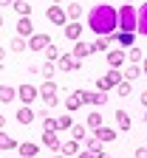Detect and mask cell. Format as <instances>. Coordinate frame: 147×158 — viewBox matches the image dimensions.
Wrapping results in <instances>:
<instances>
[{
	"instance_id": "cell-11",
	"label": "cell",
	"mask_w": 147,
	"mask_h": 158,
	"mask_svg": "<svg viewBox=\"0 0 147 158\" xmlns=\"http://www.w3.org/2000/svg\"><path fill=\"white\" fill-rule=\"evenodd\" d=\"M14 118H17V122L23 124V127H28V124H34V118H37V110H34L31 105H23V107H20V110L14 113Z\"/></svg>"
},
{
	"instance_id": "cell-1",
	"label": "cell",
	"mask_w": 147,
	"mask_h": 158,
	"mask_svg": "<svg viewBox=\"0 0 147 158\" xmlns=\"http://www.w3.org/2000/svg\"><path fill=\"white\" fill-rule=\"evenodd\" d=\"M88 28L99 37H113L119 31V9H113L110 3H96L88 11Z\"/></svg>"
},
{
	"instance_id": "cell-40",
	"label": "cell",
	"mask_w": 147,
	"mask_h": 158,
	"mask_svg": "<svg viewBox=\"0 0 147 158\" xmlns=\"http://www.w3.org/2000/svg\"><path fill=\"white\" fill-rule=\"evenodd\" d=\"M136 158H147V147H136Z\"/></svg>"
},
{
	"instance_id": "cell-33",
	"label": "cell",
	"mask_w": 147,
	"mask_h": 158,
	"mask_svg": "<svg viewBox=\"0 0 147 158\" xmlns=\"http://www.w3.org/2000/svg\"><path fill=\"white\" fill-rule=\"evenodd\" d=\"M68 20H71V23H79V14H82V6L79 3H68Z\"/></svg>"
},
{
	"instance_id": "cell-23",
	"label": "cell",
	"mask_w": 147,
	"mask_h": 158,
	"mask_svg": "<svg viewBox=\"0 0 147 158\" xmlns=\"http://www.w3.org/2000/svg\"><path fill=\"white\" fill-rule=\"evenodd\" d=\"M0 99H3V105H11L14 99H20V96H17V88H11V85H3V88H0Z\"/></svg>"
},
{
	"instance_id": "cell-42",
	"label": "cell",
	"mask_w": 147,
	"mask_h": 158,
	"mask_svg": "<svg viewBox=\"0 0 147 158\" xmlns=\"http://www.w3.org/2000/svg\"><path fill=\"white\" fill-rule=\"evenodd\" d=\"M96 158H110V152H105V150H102V152H96Z\"/></svg>"
},
{
	"instance_id": "cell-26",
	"label": "cell",
	"mask_w": 147,
	"mask_h": 158,
	"mask_svg": "<svg viewBox=\"0 0 147 158\" xmlns=\"http://www.w3.org/2000/svg\"><path fill=\"white\" fill-rule=\"evenodd\" d=\"M85 124H88L91 130H99V127L105 124V122H102V113H99V110H91V113H88V118H85Z\"/></svg>"
},
{
	"instance_id": "cell-18",
	"label": "cell",
	"mask_w": 147,
	"mask_h": 158,
	"mask_svg": "<svg viewBox=\"0 0 147 158\" xmlns=\"http://www.w3.org/2000/svg\"><path fill=\"white\" fill-rule=\"evenodd\" d=\"M93 135L99 138V141H102V144H110V141H113V138H116V130H113V127H108V124H102L99 130H93Z\"/></svg>"
},
{
	"instance_id": "cell-38",
	"label": "cell",
	"mask_w": 147,
	"mask_h": 158,
	"mask_svg": "<svg viewBox=\"0 0 147 158\" xmlns=\"http://www.w3.org/2000/svg\"><path fill=\"white\" fill-rule=\"evenodd\" d=\"M43 127H45V130H54V133H57V118H51V116H48V118H43Z\"/></svg>"
},
{
	"instance_id": "cell-41",
	"label": "cell",
	"mask_w": 147,
	"mask_h": 158,
	"mask_svg": "<svg viewBox=\"0 0 147 158\" xmlns=\"http://www.w3.org/2000/svg\"><path fill=\"white\" fill-rule=\"evenodd\" d=\"M139 105H141V107H144V110H147V90H144V93H141V96H139Z\"/></svg>"
},
{
	"instance_id": "cell-13",
	"label": "cell",
	"mask_w": 147,
	"mask_h": 158,
	"mask_svg": "<svg viewBox=\"0 0 147 158\" xmlns=\"http://www.w3.org/2000/svg\"><path fill=\"white\" fill-rule=\"evenodd\" d=\"M116 43L119 48H136V31H116Z\"/></svg>"
},
{
	"instance_id": "cell-16",
	"label": "cell",
	"mask_w": 147,
	"mask_h": 158,
	"mask_svg": "<svg viewBox=\"0 0 147 158\" xmlns=\"http://www.w3.org/2000/svg\"><path fill=\"white\" fill-rule=\"evenodd\" d=\"M62 31H65V37L71 40V43H79V40H82V31H85V26H82V23H68Z\"/></svg>"
},
{
	"instance_id": "cell-37",
	"label": "cell",
	"mask_w": 147,
	"mask_h": 158,
	"mask_svg": "<svg viewBox=\"0 0 147 158\" xmlns=\"http://www.w3.org/2000/svg\"><path fill=\"white\" fill-rule=\"evenodd\" d=\"M130 90H133V85H130V82H128V79H124V82H122V85H119V88H116V93H119V96H122V99H128V96H130Z\"/></svg>"
},
{
	"instance_id": "cell-35",
	"label": "cell",
	"mask_w": 147,
	"mask_h": 158,
	"mask_svg": "<svg viewBox=\"0 0 147 158\" xmlns=\"http://www.w3.org/2000/svg\"><path fill=\"white\" fill-rule=\"evenodd\" d=\"M85 150H91L96 155V152H102V141H99L96 135H91V138H85Z\"/></svg>"
},
{
	"instance_id": "cell-4",
	"label": "cell",
	"mask_w": 147,
	"mask_h": 158,
	"mask_svg": "<svg viewBox=\"0 0 147 158\" xmlns=\"http://www.w3.org/2000/svg\"><path fill=\"white\" fill-rule=\"evenodd\" d=\"M59 88H57V82L54 79H45L43 85H40V99L45 102V107H57V102H59Z\"/></svg>"
},
{
	"instance_id": "cell-36",
	"label": "cell",
	"mask_w": 147,
	"mask_h": 158,
	"mask_svg": "<svg viewBox=\"0 0 147 158\" xmlns=\"http://www.w3.org/2000/svg\"><path fill=\"white\" fill-rule=\"evenodd\" d=\"M59 56H62V54H59V48H57V45H48V48H45V59H48V62H57Z\"/></svg>"
},
{
	"instance_id": "cell-12",
	"label": "cell",
	"mask_w": 147,
	"mask_h": 158,
	"mask_svg": "<svg viewBox=\"0 0 147 158\" xmlns=\"http://www.w3.org/2000/svg\"><path fill=\"white\" fill-rule=\"evenodd\" d=\"M48 45H51V37L48 34H34L28 40V51H45Z\"/></svg>"
},
{
	"instance_id": "cell-14",
	"label": "cell",
	"mask_w": 147,
	"mask_h": 158,
	"mask_svg": "<svg viewBox=\"0 0 147 158\" xmlns=\"http://www.w3.org/2000/svg\"><path fill=\"white\" fill-rule=\"evenodd\" d=\"M105 102H108V93H102V90H85V105H91V107H102Z\"/></svg>"
},
{
	"instance_id": "cell-27",
	"label": "cell",
	"mask_w": 147,
	"mask_h": 158,
	"mask_svg": "<svg viewBox=\"0 0 147 158\" xmlns=\"http://www.w3.org/2000/svg\"><path fill=\"white\" fill-rule=\"evenodd\" d=\"M11 11H17L20 17H31V6L26 3V0H14V6H11Z\"/></svg>"
},
{
	"instance_id": "cell-15",
	"label": "cell",
	"mask_w": 147,
	"mask_h": 158,
	"mask_svg": "<svg viewBox=\"0 0 147 158\" xmlns=\"http://www.w3.org/2000/svg\"><path fill=\"white\" fill-rule=\"evenodd\" d=\"M43 147H48V150H54V152L62 150V141H59V135H57L54 130H45V133H43Z\"/></svg>"
},
{
	"instance_id": "cell-6",
	"label": "cell",
	"mask_w": 147,
	"mask_h": 158,
	"mask_svg": "<svg viewBox=\"0 0 147 158\" xmlns=\"http://www.w3.org/2000/svg\"><path fill=\"white\" fill-rule=\"evenodd\" d=\"M17 96H20V102H23V105H31L34 99H40V88H34L31 82H26V85L17 88Z\"/></svg>"
},
{
	"instance_id": "cell-43",
	"label": "cell",
	"mask_w": 147,
	"mask_h": 158,
	"mask_svg": "<svg viewBox=\"0 0 147 158\" xmlns=\"http://www.w3.org/2000/svg\"><path fill=\"white\" fill-rule=\"evenodd\" d=\"M51 158H68V155H62V152H54V155H51Z\"/></svg>"
},
{
	"instance_id": "cell-24",
	"label": "cell",
	"mask_w": 147,
	"mask_h": 158,
	"mask_svg": "<svg viewBox=\"0 0 147 158\" xmlns=\"http://www.w3.org/2000/svg\"><path fill=\"white\" fill-rule=\"evenodd\" d=\"M0 150H20V141L11 138L9 133H0Z\"/></svg>"
},
{
	"instance_id": "cell-29",
	"label": "cell",
	"mask_w": 147,
	"mask_h": 158,
	"mask_svg": "<svg viewBox=\"0 0 147 158\" xmlns=\"http://www.w3.org/2000/svg\"><path fill=\"white\" fill-rule=\"evenodd\" d=\"M59 130H74V122H71V116H68V113L57 116V133H59Z\"/></svg>"
},
{
	"instance_id": "cell-34",
	"label": "cell",
	"mask_w": 147,
	"mask_h": 158,
	"mask_svg": "<svg viewBox=\"0 0 147 158\" xmlns=\"http://www.w3.org/2000/svg\"><path fill=\"white\" fill-rule=\"evenodd\" d=\"M141 71H144L141 65H128V68H124L122 73H124V79L130 82V79H139V73H141Z\"/></svg>"
},
{
	"instance_id": "cell-22",
	"label": "cell",
	"mask_w": 147,
	"mask_h": 158,
	"mask_svg": "<svg viewBox=\"0 0 147 158\" xmlns=\"http://www.w3.org/2000/svg\"><path fill=\"white\" fill-rule=\"evenodd\" d=\"M20 155H23V158H37L40 155V147L34 141H23V144H20Z\"/></svg>"
},
{
	"instance_id": "cell-2",
	"label": "cell",
	"mask_w": 147,
	"mask_h": 158,
	"mask_svg": "<svg viewBox=\"0 0 147 158\" xmlns=\"http://www.w3.org/2000/svg\"><path fill=\"white\" fill-rule=\"evenodd\" d=\"M139 28V9L133 3H124L119 9V31H136Z\"/></svg>"
},
{
	"instance_id": "cell-7",
	"label": "cell",
	"mask_w": 147,
	"mask_h": 158,
	"mask_svg": "<svg viewBox=\"0 0 147 158\" xmlns=\"http://www.w3.org/2000/svg\"><path fill=\"white\" fill-rule=\"evenodd\" d=\"M105 59H108V68L122 71V65H124V59H128V54H124V48H110L108 54H105Z\"/></svg>"
},
{
	"instance_id": "cell-45",
	"label": "cell",
	"mask_w": 147,
	"mask_h": 158,
	"mask_svg": "<svg viewBox=\"0 0 147 158\" xmlns=\"http://www.w3.org/2000/svg\"><path fill=\"white\" fill-rule=\"evenodd\" d=\"M141 68H144V73H147V56H144V62H141Z\"/></svg>"
},
{
	"instance_id": "cell-31",
	"label": "cell",
	"mask_w": 147,
	"mask_h": 158,
	"mask_svg": "<svg viewBox=\"0 0 147 158\" xmlns=\"http://www.w3.org/2000/svg\"><path fill=\"white\" fill-rule=\"evenodd\" d=\"M128 62H130V65L144 62V51H141V48H130V51H128Z\"/></svg>"
},
{
	"instance_id": "cell-30",
	"label": "cell",
	"mask_w": 147,
	"mask_h": 158,
	"mask_svg": "<svg viewBox=\"0 0 147 158\" xmlns=\"http://www.w3.org/2000/svg\"><path fill=\"white\" fill-rule=\"evenodd\" d=\"M71 135L76 138V141H82V144H85V138H88V124H74Z\"/></svg>"
},
{
	"instance_id": "cell-25",
	"label": "cell",
	"mask_w": 147,
	"mask_h": 158,
	"mask_svg": "<svg viewBox=\"0 0 147 158\" xmlns=\"http://www.w3.org/2000/svg\"><path fill=\"white\" fill-rule=\"evenodd\" d=\"M71 54L82 62V56H88V54H91V43H82V40H79V43H74V51H71Z\"/></svg>"
},
{
	"instance_id": "cell-46",
	"label": "cell",
	"mask_w": 147,
	"mask_h": 158,
	"mask_svg": "<svg viewBox=\"0 0 147 158\" xmlns=\"http://www.w3.org/2000/svg\"><path fill=\"white\" fill-rule=\"evenodd\" d=\"M144 124H147V110H144Z\"/></svg>"
},
{
	"instance_id": "cell-39",
	"label": "cell",
	"mask_w": 147,
	"mask_h": 158,
	"mask_svg": "<svg viewBox=\"0 0 147 158\" xmlns=\"http://www.w3.org/2000/svg\"><path fill=\"white\" fill-rule=\"evenodd\" d=\"M76 158H96V155H93V152H91V150H85V144H82V152H79V155H76Z\"/></svg>"
},
{
	"instance_id": "cell-5",
	"label": "cell",
	"mask_w": 147,
	"mask_h": 158,
	"mask_svg": "<svg viewBox=\"0 0 147 158\" xmlns=\"http://www.w3.org/2000/svg\"><path fill=\"white\" fill-rule=\"evenodd\" d=\"M45 17H48V23H54V26H62L65 28L71 20H68V11L62 9V6H57V3H51L48 9H45Z\"/></svg>"
},
{
	"instance_id": "cell-20",
	"label": "cell",
	"mask_w": 147,
	"mask_h": 158,
	"mask_svg": "<svg viewBox=\"0 0 147 158\" xmlns=\"http://www.w3.org/2000/svg\"><path fill=\"white\" fill-rule=\"evenodd\" d=\"M116 124H119V130H124V133H128V130L133 127L130 113H128V110H116Z\"/></svg>"
},
{
	"instance_id": "cell-8",
	"label": "cell",
	"mask_w": 147,
	"mask_h": 158,
	"mask_svg": "<svg viewBox=\"0 0 147 158\" xmlns=\"http://www.w3.org/2000/svg\"><path fill=\"white\" fill-rule=\"evenodd\" d=\"M57 68L65 71V73H68V71H82V62H79L74 54H62V56L57 59Z\"/></svg>"
},
{
	"instance_id": "cell-17",
	"label": "cell",
	"mask_w": 147,
	"mask_h": 158,
	"mask_svg": "<svg viewBox=\"0 0 147 158\" xmlns=\"http://www.w3.org/2000/svg\"><path fill=\"white\" fill-rule=\"evenodd\" d=\"M110 43H113V37H96L93 43H91V54H99V51L108 54L110 51Z\"/></svg>"
},
{
	"instance_id": "cell-21",
	"label": "cell",
	"mask_w": 147,
	"mask_h": 158,
	"mask_svg": "<svg viewBox=\"0 0 147 158\" xmlns=\"http://www.w3.org/2000/svg\"><path fill=\"white\" fill-rule=\"evenodd\" d=\"M136 34L147 37V0L139 6V28H136Z\"/></svg>"
},
{
	"instance_id": "cell-19",
	"label": "cell",
	"mask_w": 147,
	"mask_h": 158,
	"mask_svg": "<svg viewBox=\"0 0 147 158\" xmlns=\"http://www.w3.org/2000/svg\"><path fill=\"white\" fill-rule=\"evenodd\" d=\"M62 155H79L82 152V141H76V138H71V141H62V150H59Z\"/></svg>"
},
{
	"instance_id": "cell-28",
	"label": "cell",
	"mask_w": 147,
	"mask_h": 158,
	"mask_svg": "<svg viewBox=\"0 0 147 158\" xmlns=\"http://www.w3.org/2000/svg\"><path fill=\"white\" fill-rule=\"evenodd\" d=\"M26 48H28V40L14 34V37H11V51H14V54H20V51H26Z\"/></svg>"
},
{
	"instance_id": "cell-44",
	"label": "cell",
	"mask_w": 147,
	"mask_h": 158,
	"mask_svg": "<svg viewBox=\"0 0 147 158\" xmlns=\"http://www.w3.org/2000/svg\"><path fill=\"white\" fill-rule=\"evenodd\" d=\"M3 6H14V0H3Z\"/></svg>"
},
{
	"instance_id": "cell-9",
	"label": "cell",
	"mask_w": 147,
	"mask_h": 158,
	"mask_svg": "<svg viewBox=\"0 0 147 158\" xmlns=\"http://www.w3.org/2000/svg\"><path fill=\"white\" fill-rule=\"evenodd\" d=\"M14 31H17V37H26V40H31L37 31H34V23H31V17H20L17 20V26H14Z\"/></svg>"
},
{
	"instance_id": "cell-48",
	"label": "cell",
	"mask_w": 147,
	"mask_h": 158,
	"mask_svg": "<svg viewBox=\"0 0 147 158\" xmlns=\"http://www.w3.org/2000/svg\"><path fill=\"white\" fill-rule=\"evenodd\" d=\"M124 3H133V0H124Z\"/></svg>"
},
{
	"instance_id": "cell-32",
	"label": "cell",
	"mask_w": 147,
	"mask_h": 158,
	"mask_svg": "<svg viewBox=\"0 0 147 158\" xmlns=\"http://www.w3.org/2000/svg\"><path fill=\"white\" fill-rule=\"evenodd\" d=\"M40 73H43V79H54V73H57V62H48V59H45V65H40Z\"/></svg>"
},
{
	"instance_id": "cell-47",
	"label": "cell",
	"mask_w": 147,
	"mask_h": 158,
	"mask_svg": "<svg viewBox=\"0 0 147 158\" xmlns=\"http://www.w3.org/2000/svg\"><path fill=\"white\" fill-rule=\"evenodd\" d=\"M54 3H57V6H59V3H62V0H54Z\"/></svg>"
},
{
	"instance_id": "cell-3",
	"label": "cell",
	"mask_w": 147,
	"mask_h": 158,
	"mask_svg": "<svg viewBox=\"0 0 147 158\" xmlns=\"http://www.w3.org/2000/svg\"><path fill=\"white\" fill-rule=\"evenodd\" d=\"M122 82H124V73H122V71H116V68H108V73H102V76L96 79V90L108 93L110 88H119Z\"/></svg>"
},
{
	"instance_id": "cell-10",
	"label": "cell",
	"mask_w": 147,
	"mask_h": 158,
	"mask_svg": "<svg viewBox=\"0 0 147 158\" xmlns=\"http://www.w3.org/2000/svg\"><path fill=\"white\" fill-rule=\"evenodd\" d=\"M82 105H85V90H71L68 99H65V110L74 113V110H79Z\"/></svg>"
}]
</instances>
